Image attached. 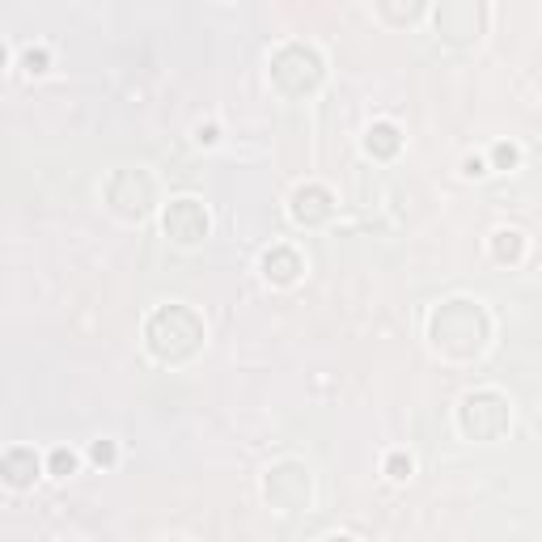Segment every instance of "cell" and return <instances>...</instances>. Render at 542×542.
Masks as SVG:
<instances>
[{"mask_svg":"<svg viewBox=\"0 0 542 542\" xmlns=\"http://www.w3.org/2000/svg\"><path fill=\"white\" fill-rule=\"evenodd\" d=\"M386 475L403 483V479L411 475V458H407V454H390V458H386Z\"/></svg>","mask_w":542,"mask_h":542,"instance_id":"17","label":"cell"},{"mask_svg":"<svg viewBox=\"0 0 542 542\" xmlns=\"http://www.w3.org/2000/svg\"><path fill=\"white\" fill-rule=\"evenodd\" d=\"M437 30L449 43H471L483 30V9L475 5V0H445V5L437 9Z\"/></svg>","mask_w":542,"mask_h":542,"instance_id":"8","label":"cell"},{"mask_svg":"<svg viewBox=\"0 0 542 542\" xmlns=\"http://www.w3.org/2000/svg\"><path fill=\"white\" fill-rule=\"evenodd\" d=\"M267 500L284 513L305 509V504H310V475H305V466H297V462L271 466L267 471Z\"/></svg>","mask_w":542,"mask_h":542,"instance_id":"6","label":"cell"},{"mask_svg":"<svg viewBox=\"0 0 542 542\" xmlns=\"http://www.w3.org/2000/svg\"><path fill=\"white\" fill-rule=\"evenodd\" d=\"M39 471H43V462H39V454H34V449H26V445H13V449H5V454H0V479H5L9 487H17V492L34 487Z\"/></svg>","mask_w":542,"mask_h":542,"instance_id":"9","label":"cell"},{"mask_svg":"<svg viewBox=\"0 0 542 542\" xmlns=\"http://www.w3.org/2000/svg\"><path fill=\"white\" fill-rule=\"evenodd\" d=\"M161 225H166V238H174L178 246H195L208 238V208L200 200H170Z\"/></svg>","mask_w":542,"mask_h":542,"instance_id":"7","label":"cell"},{"mask_svg":"<svg viewBox=\"0 0 542 542\" xmlns=\"http://www.w3.org/2000/svg\"><path fill=\"white\" fill-rule=\"evenodd\" d=\"M153 178L144 170H119L111 183H106V204H111L123 221H140L144 212L153 208Z\"/></svg>","mask_w":542,"mask_h":542,"instance_id":"5","label":"cell"},{"mask_svg":"<svg viewBox=\"0 0 542 542\" xmlns=\"http://www.w3.org/2000/svg\"><path fill=\"white\" fill-rule=\"evenodd\" d=\"M47 64H51V51H47V47H30L26 56H22V68L30 72V77H39V72H47Z\"/></svg>","mask_w":542,"mask_h":542,"instance_id":"16","label":"cell"},{"mask_svg":"<svg viewBox=\"0 0 542 542\" xmlns=\"http://www.w3.org/2000/svg\"><path fill=\"white\" fill-rule=\"evenodd\" d=\"M301 271H305V263H301V255H297L293 246H271L267 255H263V276L271 284H293Z\"/></svg>","mask_w":542,"mask_h":542,"instance_id":"11","label":"cell"},{"mask_svg":"<svg viewBox=\"0 0 542 542\" xmlns=\"http://www.w3.org/2000/svg\"><path fill=\"white\" fill-rule=\"evenodd\" d=\"M89 458H94L98 466H111V462H115V445H111V441H94V449H89Z\"/></svg>","mask_w":542,"mask_h":542,"instance_id":"18","label":"cell"},{"mask_svg":"<svg viewBox=\"0 0 542 542\" xmlns=\"http://www.w3.org/2000/svg\"><path fill=\"white\" fill-rule=\"evenodd\" d=\"M195 140H200V144H216V123H208V128L200 123V132H195Z\"/></svg>","mask_w":542,"mask_h":542,"instance_id":"20","label":"cell"},{"mask_svg":"<svg viewBox=\"0 0 542 542\" xmlns=\"http://www.w3.org/2000/svg\"><path fill=\"white\" fill-rule=\"evenodd\" d=\"M331 212H335V200L327 187L310 183V187L293 191V216L301 225H322V221H331Z\"/></svg>","mask_w":542,"mask_h":542,"instance_id":"10","label":"cell"},{"mask_svg":"<svg viewBox=\"0 0 542 542\" xmlns=\"http://www.w3.org/2000/svg\"><path fill=\"white\" fill-rule=\"evenodd\" d=\"M322 77H327V64H322L318 51L305 47V43H288L271 56V81H276L288 98L314 94V89L322 85Z\"/></svg>","mask_w":542,"mask_h":542,"instance_id":"3","label":"cell"},{"mask_svg":"<svg viewBox=\"0 0 542 542\" xmlns=\"http://www.w3.org/2000/svg\"><path fill=\"white\" fill-rule=\"evenodd\" d=\"M492 161L500 170H509V166H517V149L513 144H496V153H492Z\"/></svg>","mask_w":542,"mask_h":542,"instance_id":"19","label":"cell"},{"mask_svg":"<svg viewBox=\"0 0 542 542\" xmlns=\"http://www.w3.org/2000/svg\"><path fill=\"white\" fill-rule=\"evenodd\" d=\"M492 250H496V259H500V263H517V259H521V250H526V242H521V233L500 229V233H496V242H492Z\"/></svg>","mask_w":542,"mask_h":542,"instance_id":"14","label":"cell"},{"mask_svg":"<svg viewBox=\"0 0 542 542\" xmlns=\"http://www.w3.org/2000/svg\"><path fill=\"white\" fill-rule=\"evenodd\" d=\"M377 13H382L390 26H411L415 17L424 13V0H377Z\"/></svg>","mask_w":542,"mask_h":542,"instance_id":"13","label":"cell"},{"mask_svg":"<svg viewBox=\"0 0 542 542\" xmlns=\"http://www.w3.org/2000/svg\"><path fill=\"white\" fill-rule=\"evenodd\" d=\"M47 471L56 475V479H68L72 471H77V454H72V449H51V458H47Z\"/></svg>","mask_w":542,"mask_h":542,"instance_id":"15","label":"cell"},{"mask_svg":"<svg viewBox=\"0 0 542 542\" xmlns=\"http://www.w3.org/2000/svg\"><path fill=\"white\" fill-rule=\"evenodd\" d=\"M5 60H9V51H5V43H0V68H5Z\"/></svg>","mask_w":542,"mask_h":542,"instance_id":"21","label":"cell"},{"mask_svg":"<svg viewBox=\"0 0 542 542\" xmlns=\"http://www.w3.org/2000/svg\"><path fill=\"white\" fill-rule=\"evenodd\" d=\"M487 331L492 322L479 310L475 301H445L437 314H432V343L445 352V356H479L483 343H487Z\"/></svg>","mask_w":542,"mask_h":542,"instance_id":"2","label":"cell"},{"mask_svg":"<svg viewBox=\"0 0 542 542\" xmlns=\"http://www.w3.org/2000/svg\"><path fill=\"white\" fill-rule=\"evenodd\" d=\"M144 339H149V352L157 360H191L204 348V318L191 310V305H161L144 322Z\"/></svg>","mask_w":542,"mask_h":542,"instance_id":"1","label":"cell"},{"mask_svg":"<svg viewBox=\"0 0 542 542\" xmlns=\"http://www.w3.org/2000/svg\"><path fill=\"white\" fill-rule=\"evenodd\" d=\"M458 424L466 437L475 441H496L509 432V399L496 390H475L462 399V411H458Z\"/></svg>","mask_w":542,"mask_h":542,"instance_id":"4","label":"cell"},{"mask_svg":"<svg viewBox=\"0 0 542 542\" xmlns=\"http://www.w3.org/2000/svg\"><path fill=\"white\" fill-rule=\"evenodd\" d=\"M365 149L373 153V157H394L403 149V136H399V128H394V123H373L369 128V136H365Z\"/></svg>","mask_w":542,"mask_h":542,"instance_id":"12","label":"cell"}]
</instances>
